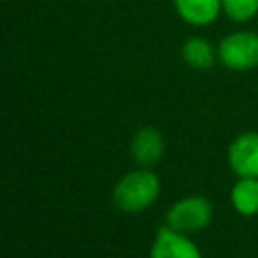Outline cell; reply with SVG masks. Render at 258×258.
<instances>
[{
    "label": "cell",
    "mask_w": 258,
    "mask_h": 258,
    "mask_svg": "<svg viewBox=\"0 0 258 258\" xmlns=\"http://www.w3.org/2000/svg\"><path fill=\"white\" fill-rule=\"evenodd\" d=\"M159 189L157 173L151 167H137L119 177L113 189V202L121 212L139 214L157 200Z\"/></svg>",
    "instance_id": "1"
},
{
    "label": "cell",
    "mask_w": 258,
    "mask_h": 258,
    "mask_svg": "<svg viewBox=\"0 0 258 258\" xmlns=\"http://www.w3.org/2000/svg\"><path fill=\"white\" fill-rule=\"evenodd\" d=\"M212 216H214V208L208 198L187 196L169 206L165 214V224L177 232L194 234L204 230L212 222Z\"/></svg>",
    "instance_id": "2"
},
{
    "label": "cell",
    "mask_w": 258,
    "mask_h": 258,
    "mask_svg": "<svg viewBox=\"0 0 258 258\" xmlns=\"http://www.w3.org/2000/svg\"><path fill=\"white\" fill-rule=\"evenodd\" d=\"M218 58L232 71H248L258 67V34L250 30L228 34L220 40Z\"/></svg>",
    "instance_id": "3"
},
{
    "label": "cell",
    "mask_w": 258,
    "mask_h": 258,
    "mask_svg": "<svg viewBox=\"0 0 258 258\" xmlns=\"http://www.w3.org/2000/svg\"><path fill=\"white\" fill-rule=\"evenodd\" d=\"M149 258H204V256L187 234L177 232L165 224L155 232Z\"/></svg>",
    "instance_id": "4"
},
{
    "label": "cell",
    "mask_w": 258,
    "mask_h": 258,
    "mask_svg": "<svg viewBox=\"0 0 258 258\" xmlns=\"http://www.w3.org/2000/svg\"><path fill=\"white\" fill-rule=\"evenodd\" d=\"M230 169L238 177H258V133L246 131L228 147Z\"/></svg>",
    "instance_id": "5"
},
{
    "label": "cell",
    "mask_w": 258,
    "mask_h": 258,
    "mask_svg": "<svg viewBox=\"0 0 258 258\" xmlns=\"http://www.w3.org/2000/svg\"><path fill=\"white\" fill-rule=\"evenodd\" d=\"M129 151L139 167H153L163 157L165 151L163 135L155 127H141L131 137Z\"/></svg>",
    "instance_id": "6"
},
{
    "label": "cell",
    "mask_w": 258,
    "mask_h": 258,
    "mask_svg": "<svg viewBox=\"0 0 258 258\" xmlns=\"http://www.w3.org/2000/svg\"><path fill=\"white\" fill-rule=\"evenodd\" d=\"M173 6L185 22L196 26H206L214 22L220 10H224L222 0H173Z\"/></svg>",
    "instance_id": "7"
},
{
    "label": "cell",
    "mask_w": 258,
    "mask_h": 258,
    "mask_svg": "<svg viewBox=\"0 0 258 258\" xmlns=\"http://www.w3.org/2000/svg\"><path fill=\"white\" fill-rule=\"evenodd\" d=\"M230 202L240 216H258V177H238L232 185Z\"/></svg>",
    "instance_id": "8"
},
{
    "label": "cell",
    "mask_w": 258,
    "mask_h": 258,
    "mask_svg": "<svg viewBox=\"0 0 258 258\" xmlns=\"http://www.w3.org/2000/svg\"><path fill=\"white\" fill-rule=\"evenodd\" d=\"M181 56L191 69H210L216 60L212 44L202 36H191L181 46Z\"/></svg>",
    "instance_id": "9"
},
{
    "label": "cell",
    "mask_w": 258,
    "mask_h": 258,
    "mask_svg": "<svg viewBox=\"0 0 258 258\" xmlns=\"http://www.w3.org/2000/svg\"><path fill=\"white\" fill-rule=\"evenodd\" d=\"M222 8L232 20L244 22L258 12V0H222Z\"/></svg>",
    "instance_id": "10"
}]
</instances>
